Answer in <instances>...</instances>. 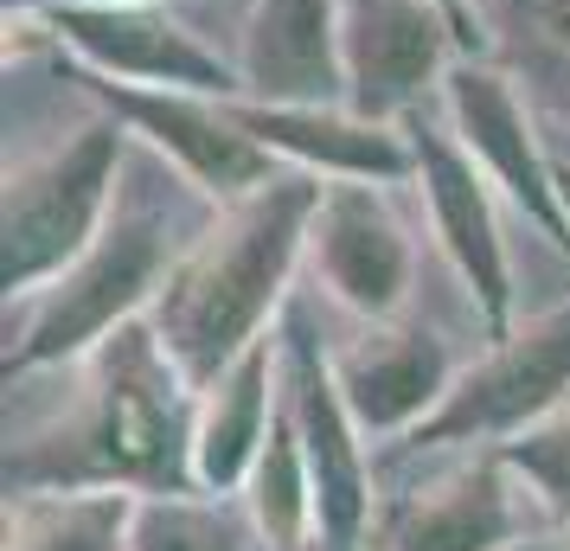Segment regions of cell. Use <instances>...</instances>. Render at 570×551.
<instances>
[{"label": "cell", "mask_w": 570, "mask_h": 551, "mask_svg": "<svg viewBox=\"0 0 570 551\" xmlns=\"http://www.w3.org/2000/svg\"><path fill=\"white\" fill-rule=\"evenodd\" d=\"M263 353H244V366L232 372V385L218 392L212 404V423H206V443H199V462H206V481H232L244 469V455L257 443V417H263Z\"/></svg>", "instance_id": "obj_16"}, {"label": "cell", "mask_w": 570, "mask_h": 551, "mask_svg": "<svg viewBox=\"0 0 570 551\" xmlns=\"http://www.w3.org/2000/svg\"><path fill=\"white\" fill-rule=\"evenodd\" d=\"M513 462L532 474V481H539V488L558 500V506H570V423H558V430H539V436H525V443L513 449Z\"/></svg>", "instance_id": "obj_21"}, {"label": "cell", "mask_w": 570, "mask_h": 551, "mask_svg": "<svg viewBox=\"0 0 570 551\" xmlns=\"http://www.w3.org/2000/svg\"><path fill=\"white\" fill-rule=\"evenodd\" d=\"M564 199H570V174H564Z\"/></svg>", "instance_id": "obj_23"}, {"label": "cell", "mask_w": 570, "mask_h": 551, "mask_svg": "<svg viewBox=\"0 0 570 551\" xmlns=\"http://www.w3.org/2000/svg\"><path fill=\"white\" fill-rule=\"evenodd\" d=\"M90 52H104L122 71H155V78H212V65L186 39H174V27L155 20H129V13H97V20H71Z\"/></svg>", "instance_id": "obj_11"}, {"label": "cell", "mask_w": 570, "mask_h": 551, "mask_svg": "<svg viewBox=\"0 0 570 551\" xmlns=\"http://www.w3.org/2000/svg\"><path fill=\"white\" fill-rule=\"evenodd\" d=\"M455 104H462V122H468V135H474V148H488L493 167L513 180L519 199H532V211L551 218V206H544V193H539V174H532V155H525V135H519V116H513V104H507V90H500L493 78H462Z\"/></svg>", "instance_id": "obj_14"}, {"label": "cell", "mask_w": 570, "mask_h": 551, "mask_svg": "<svg viewBox=\"0 0 570 551\" xmlns=\"http://www.w3.org/2000/svg\"><path fill=\"white\" fill-rule=\"evenodd\" d=\"M500 532H507V500L493 488V474H468L404 520L397 551H488Z\"/></svg>", "instance_id": "obj_8"}, {"label": "cell", "mask_w": 570, "mask_h": 551, "mask_svg": "<svg viewBox=\"0 0 570 551\" xmlns=\"http://www.w3.org/2000/svg\"><path fill=\"white\" fill-rule=\"evenodd\" d=\"M436 58V27L423 13V0H360L353 20V78H360V104L385 109L404 90H416V78Z\"/></svg>", "instance_id": "obj_6"}, {"label": "cell", "mask_w": 570, "mask_h": 551, "mask_svg": "<svg viewBox=\"0 0 570 551\" xmlns=\"http://www.w3.org/2000/svg\"><path fill=\"white\" fill-rule=\"evenodd\" d=\"M129 109L148 129H160V141L180 148L206 180H218V186L257 180V155H250L225 122H212V116H199V109H186V104H141V97H129Z\"/></svg>", "instance_id": "obj_12"}, {"label": "cell", "mask_w": 570, "mask_h": 551, "mask_svg": "<svg viewBox=\"0 0 570 551\" xmlns=\"http://www.w3.org/2000/svg\"><path fill=\"white\" fill-rule=\"evenodd\" d=\"M263 525L269 532H295L302 525V494H295V462H288V449H283V436L269 443V462H263Z\"/></svg>", "instance_id": "obj_22"}, {"label": "cell", "mask_w": 570, "mask_h": 551, "mask_svg": "<svg viewBox=\"0 0 570 551\" xmlns=\"http://www.w3.org/2000/svg\"><path fill=\"white\" fill-rule=\"evenodd\" d=\"M436 385V346H397V353H372L360 372H353V397L360 411H372L379 423L416 411Z\"/></svg>", "instance_id": "obj_18"}, {"label": "cell", "mask_w": 570, "mask_h": 551, "mask_svg": "<svg viewBox=\"0 0 570 551\" xmlns=\"http://www.w3.org/2000/svg\"><path fill=\"white\" fill-rule=\"evenodd\" d=\"M250 129L276 135L288 148H308V155H334V160H353V167H379L391 174L397 167V148H391L385 135L372 129H340V122H302V116H250Z\"/></svg>", "instance_id": "obj_19"}, {"label": "cell", "mask_w": 570, "mask_h": 551, "mask_svg": "<svg viewBox=\"0 0 570 551\" xmlns=\"http://www.w3.org/2000/svg\"><path fill=\"white\" fill-rule=\"evenodd\" d=\"M302 404H308V455H314V488H321V520L334 525V532H353L360 520V474H353V455H346V436H340V417H334V397L327 385L308 372V385H302Z\"/></svg>", "instance_id": "obj_17"}, {"label": "cell", "mask_w": 570, "mask_h": 551, "mask_svg": "<svg viewBox=\"0 0 570 551\" xmlns=\"http://www.w3.org/2000/svg\"><path fill=\"white\" fill-rule=\"evenodd\" d=\"M519 65H532L544 97L570 104V0H493Z\"/></svg>", "instance_id": "obj_15"}, {"label": "cell", "mask_w": 570, "mask_h": 551, "mask_svg": "<svg viewBox=\"0 0 570 551\" xmlns=\"http://www.w3.org/2000/svg\"><path fill=\"white\" fill-rule=\"evenodd\" d=\"M321 257L340 295H353L360 308H391V295L404 283V244L391 232L379 206L360 193H340L321 218Z\"/></svg>", "instance_id": "obj_7"}, {"label": "cell", "mask_w": 570, "mask_h": 551, "mask_svg": "<svg viewBox=\"0 0 570 551\" xmlns=\"http://www.w3.org/2000/svg\"><path fill=\"white\" fill-rule=\"evenodd\" d=\"M570 378V315L532 327L525 341H513L500 360L474 372L462 385V397L430 423V436H462V430H488V423H513L525 411H539L558 397V385Z\"/></svg>", "instance_id": "obj_4"}, {"label": "cell", "mask_w": 570, "mask_h": 551, "mask_svg": "<svg viewBox=\"0 0 570 551\" xmlns=\"http://www.w3.org/2000/svg\"><path fill=\"white\" fill-rule=\"evenodd\" d=\"M129 506L122 500H52L27 506L20 525H7V551H116Z\"/></svg>", "instance_id": "obj_13"}, {"label": "cell", "mask_w": 570, "mask_h": 551, "mask_svg": "<svg viewBox=\"0 0 570 551\" xmlns=\"http://www.w3.org/2000/svg\"><path fill=\"white\" fill-rule=\"evenodd\" d=\"M430 193H436L442 206V225H449V244L462 250L468 276L481 283L488 295V308L500 315V302H507V276H500V250H493V225H488V206H481V193L468 180V167L449 148L430 141Z\"/></svg>", "instance_id": "obj_10"}, {"label": "cell", "mask_w": 570, "mask_h": 551, "mask_svg": "<svg viewBox=\"0 0 570 551\" xmlns=\"http://www.w3.org/2000/svg\"><path fill=\"white\" fill-rule=\"evenodd\" d=\"M90 443L109 474H141V481L174 474V397H167V366L148 334H116L109 346L104 417Z\"/></svg>", "instance_id": "obj_3"}, {"label": "cell", "mask_w": 570, "mask_h": 551, "mask_svg": "<svg viewBox=\"0 0 570 551\" xmlns=\"http://www.w3.org/2000/svg\"><path fill=\"white\" fill-rule=\"evenodd\" d=\"M263 90H314L327 83V0H269L257 27Z\"/></svg>", "instance_id": "obj_9"}, {"label": "cell", "mask_w": 570, "mask_h": 551, "mask_svg": "<svg viewBox=\"0 0 570 551\" xmlns=\"http://www.w3.org/2000/svg\"><path fill=\"white\" fill-rule=\"evenodd\" d=\"M160 263V232L155 225H116L104 237V250L83 263L78 276L65 283V295L52 302V315L39 327V353H58V346H78L97 321H109L122 302H129Z\"/></svg>", "instance_id": "obj_5"}, {"label": "cell", "mask_w": 570, "mask_h": 551, "mask_svg": "<svg viewBox=\"0 0 570 551\" xmlns=\"http://www.w3.org/2000/svg\"><path fill=\"white\" fill-rule=\"evenodd\" d=\"M135 551H244L232 520L199 506H148L135 525Z\"/></svg>", "instance_id": "obj_20"}, {"label": "cell", "mask_w": 570, "mask_h": 551, "mask_svg": "<svg viewBox=\"0 0 570 551\" xmlns=\"http://www.w3.org/2000/svg\"><path fill=\"white\" fill-rule=\"evenodd\" d=\"M109 160H116V141H109V129H97L83 148H71L46 174H32L7 193V289L39 276L46 263H58L90 232Z\"/></svg>", "instance_id": "obj_2"}, {"label": "cell", "mask_w": 570, "mask_h": 551, "mask_svg": "<svg viewBox=\"0 0 570 551\" xmlns=\"http://www.w3.org/2000/svg\"><path fill=\"white\" fill-rule=\"evenodd\" d=\"M308 206H314L308 186L276 193V199H257L174 283L167 308H160V327H167V346L180 353V366L193 378L218 372L232 360V346L257 327V315L269 308V295H276V276H283L288 250H295V225L308 218Z\"/></svg>", "instance_id": "obj_1"}]
</instances>
